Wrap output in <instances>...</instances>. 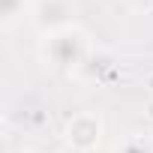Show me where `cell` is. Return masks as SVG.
I'll list each match as a JSON object with an SVG mask.
<instances>
[{"label":"cell","mask_w":153,"mask_h":153,"mask_svg":"<svg viewBox=\"0 0 153 153\" xmlns=\"http://www.w3.org/2000/svg\"><path fill=\"white\" fill-rule=\"evenodd\" d=\"M87 54V39L84 33L75 27V24H66V27H57L45 36V57L60 66V69H75L81 66Z\"/></svg>","instance_id":"1"},{"label":"cell","mask_w":153,"mask_h":153,"mask_svg":"<svg viewBox=\"0 0 153 153\" xmlns=\"http://www.w3.org/2000/svg\"><path fill=\"white\" fill-rule=\"evenodd\" d=\"M99 132H102L99 117L90 114V111L75 114V117L66 123V141H69V147H75V150H93V147L99 144Z\"/></svg>","instance_id":"2"},{"label":"cell","mask_w":153,"mask_h":153,"mask_svg":"<svg viewBox=\"0 0 153 153\" xmlns=\"http://www.w3.org/2000/svg\"><path fill=\"white\" fill-rule=\"evenodd\" d=\"M24 6H27V0H0V27L9 30L24 15Z\"/></svg>","instance_id":"3"},{"label":"cell","mask_w":153,"mask_h":153,"mask_svg":"<svg viewBox=\"0 0 153 153\" xmlns=\"http://www.w3.org/2000/svg\"><path fill=\"white\" fill-rule=\"evenodd\" d=\"M120 153H153V147H150L144 138H129V141L120 147Z\"/></svg>","instance_id":"4"}]
</instances>
